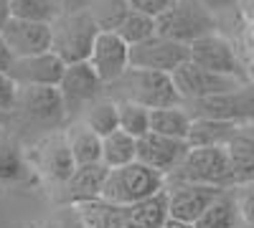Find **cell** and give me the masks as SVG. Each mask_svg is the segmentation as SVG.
<instances>
[{
    "instance_id": "cell-41",
    "label": "cell",
    "mask_w": 254,
    "mask_h": 228,
    "mask_svg": "<svg viewBox=\"0 0 254 228\" xmlns=\"http://www.w3.org/2000/svg\"><path fill=\"white\" fill-rule=\"evenodd\" d=\"M61 228H81V226L76 223V218H74V213L69 211V213H66V221H64V223H61Z\"/></svg>"
},
{
    "instance_id": "cell-21",
    "label": "cell",
    "mask_w": 254,
    "mask_h": 228,
    "mask_svg": "<svg viewBox=\"0 0 254 228\" xmlns=\"http://www.w3.org/2000/svg\"><path fill=\"white\" fill-rule=\"evenodd\" d=\"M168 216V195L165 190L145 198L140 203L127 205V228H163Z\"/></svg>"
},
{
    "instance_id": "cell-23",
    "label": "cell",
    "mask_w": 254,
    "mask_h": 228,
    "mask_svg": "<svg viewBox=\"0 0 254 228\" xmlns=\"http://www.w3.org/2000/svg\"><path fill=\"white\" fill-rule=\"evenodd\" d=\"M190 124H193V117H190L188 109H183V107L150 109V132H155V135L188 142Z\"/></svg>"
},
{
    "instance_id": "cell-1",
    "label": "cell",
    "mask_w": 254,
    "mask_h": 228,
    "mask_svg": "<svg viewBox=\"0 0 254 228\" xmlns=\"http://www.w3.org/2000/svg\"><path fill=\"white\" fill-rule=\"evenodd\" d=\"M104 94L115 101H130V104H137L145 109L186 107L171 74L135 69V66L127 69L115 84L104 87Z\"/></svg>"
},
{
    "instance_id": "cell-17",
    "label": "cell",
    "mask_w": 254,
    "mask_h": 228,
    "mask_svg": "<svg viewBox=\"0 0 254 228\" xmlns=\"http://www.w3.org/2000/svg\"><path fill=\"white\" fill-rule=\"evenodd\" d=\"M36 160H38V170L51 182H59V185H64L71 178V173L76 170V162H74V155L69 150L66 135H59V132L44 137V142L36 150Z\"/></svg>"
},
{
    "instance_id": "cell-14",
    "label": "cell",
    "mask_w": 254,
    "mask_h": 228,
    "mask_svg": "<svg viewBox=\"0 0 254 228\" xmlns=\"http://www.w3.org/2000/svg\"><path fill=\"white\" fill-rule=\"evenodd\" d=\"M0 41L5 44L13 58H26L51 51V26L49 23H31V20H18L10 18Z\"/></svg>"
},
{
    "instance_id": "cell-15",
    "label": "cell",
    "mask_w": 254,
    "mask_h": 228,
    "mask_svg": "<svg viewBox=\"0 0 254 228\" xmlns=\"http://www.w3.org/2000/svg\"><path fill=\"white\" fill-rule=\"evenodd\" d=\"M64 69H66L64 61L56 53L46 51V53H38V56L13 58L8 74L20 89L23 87H59Z\"/></svg>"
},
{
    "instance_id": "cell-25",
    "label": "cell",
    "mask_w": 254,
    "mask_h": 228,
    "mask_svg": "<svg viewBox=\"0 0 254 228\" xmlns=\"http://www.w3.org/2000/svg\"><path fill=\"white\" fill-rule=\"evenodd\" d=\"M79 122L87 124V127H89L97 137H107V135L117 132V130H120V109H117V101L104 94L102 99H97L94 104H89L87 109H84V114L79 117Z\"/></svg>"
},
{
    "instance_id": "cell-20",
    "label": "cell",
    "mask_w": 254,
    "mask_h": 228,
    "mask_svg": "<svg viewBox=\"0 0 254 228\" xmlns=\"http://www.w3.org/2000/svg\"><path fill=\"white\" fill-rule=\"evenodd\" d=\"M107 173H110V168H104L102 162L76 165L71 178L64 182L69 205L81 203V200H92V198H102V188H104V180H107Z\"/></svg>"
},
{
    "instance_id": "cell-31",
    "label": "cell",
    "mask_w": 254,
    "mask_h": 228,
    "mask_svg": "<svg viewBox=\"0 0 254 228\" xmlns=\"http://www.w3.org/2000/svg\"><path fill=\"white\" fill-rule=\"evenodd\" d=\"M117 109H120V130L125 135L140 139L142 135L150 132V109L130 104V101H117Z\"/></svg>"
},
{
    "instance_id": "cell-33",
    "label": "cell",
    "mask_w": 254,
    "mask_h": 228,
    "mask_svg": "<svg viewBox=\"0 0 254 228\" xmlns=\"http://www.w3.org/2000/svg\"><path fill=\"white\" fill-rule=\"evenodd\" d=\"M229 190H231V198H234L239 221L247 223V226H254V180L237 182V185H231Z\"/></svg>"
},
{
    "instance_id": "cell-13",
    "label": "cell",
    "mask_w": 254,
    "mask_h": 228,
    "mask_svg": "<svg viewBox=\"0 0 254 228\" xmlns=\"http://www.w3.org/2000/svg\"><path fill=\"white\" fill-rule=\"evenodd\" d=\"M87 64H89V66L94 69V74L102 79V84L110 87V84H115V81H117L127 69H130V46H127L117 33H112V31H99Z\"/></svg>"
},
{
    "instance_id": "cell-26",
    "label": "cell",
    "mask_w": 254,
    "mask_h": 228,
    "mask_svg": "<svg viewBox=\"0 0 254 228\" xmlns=\"http://www.w3.org/2000/svg\"><path fill=\"white\" fill-rule=\"evenodd\" d=\"M196 228H239V213H237V205L234 198H231V190L226 188L214 203L203 211V216L193 223Z\"/></svg>"
},
{
    "instance_id": "cell-7",
    "label": "cell",
    "mask_w": 254,
    "mask_h": 228,
    "mask_svg": "<svg viewBox=\"0 0 254 228\" xmlns=\"http://www.w3.org/2000/svg\"><path fill=\"white\" fill-rule=\"evenodd\" d=\"M59 94L66 109V119L81 117L84 109L94 104L97 99L104 96V84L102 79L94 74V69L84 61V64H71L64 69V76L59 81Z\"/></svg>"
},
{
    "instance_id": "cell-3",
    "label": "cell",
    "mask_w": 254,
    "mask_h": 228,
    "mask_svg": "<svg viewBox=\"0 0 254 228\" xmlns=\"http://www.w3.org/2000/svg\"><path fill=\"white\" fill-rule=\"evenodd\" d=\"M168 182H193V185H211V188H231V162L224 144H208V147H188L183 162L165 178Z\"/></svg>"
},
{
    "instance_id": "cell-19",
    "label": "cell",
    "mask_w": 254,
    "mask_h": 228,
    "mask_svg": "<svg viewBox=\"0 0 254 228\" xmlns=\"http://www.w3.org/2000/svg\"><path fill=\"white\" fill-rule=\"evenodd\" d=\"M224 150L231 162V175L237 182L254 180V124H239V130L229 137Z\"/></svg>"
},
{
    "instance_id": "cell-10",
    "label": "cell",
    "mask_w": 254,
    "mask_h": 228,
    "mask_svg": "<svg viewBox=\"0 0 254 228\" xmlns=\"http://www.w3.org/2000/svg\"><path fill=\"white\" fill-rule=\"evenodd\" d=\"M226 188H211V185H193V182H168V216L173 221L196 223L203 211L214 203Z\"/></svg>"
},
{
    "instance_id": "cell-16",
    "label": "cell",
    "mask_w": 254,
    "mask_h": 228,
    "mask_svg": "<svg viewBox=\"0 0 254 228\" xmlns=\"http://www.w3.org/2000/svg\"><path fill=\"white\" fill-rule=\"evenodd\" d=\"M247 89V87H244ZM244 89L224 96H211L201 101H190L193 112H188L193 119H224V122H244L247 117H254V96H249Z\"/></svg>"
},
{
    "instance_id": "cell-38",
    "label": "cell",
    "mask_w": 254,
    "mask_h": 228,
    "mask_svg": "<svg viewBox=\"0 0 254 228\" xmlns=\"http://www.w3.org/2000/svg\"><path fill=\"white\" fill-rule=\"evenodd\" d=\"M10 64H13V56H10V51L5 48L3 41H0V71H5V74H8Z\"/></svg>"
},
{
    "instance_id": "cell-18",
    "label": "cell",
    "mask_w": 254,
    "mask_h": 228,
    "mask_svg": "<svg viewBox=\"0 0 254 228\" xmlns=\"http://www.w3.org/2000/svg\"><path fill=\"white\" fill-rule=\"evenodd\" d=\"M81 228H127V208L107 198H92L69 205Z\"/></svg>"
},
{
    "instance_id": "cell-4",
    "label": "cell",
    "mask_w": 254,
    "mask_h": 228,
    "mask_svg": "<svg viewBox=\"0 0 254 228\" xmlns=\"http://www.w3.org/2000/svg\"><path fill=\"white\" fill-rule=\"evenodd\" d=\"M160 190H165V178L135 160L130 165L112 168L107 173V180H104V188H102V198H107V200L127 208V205L140 203V200L150 198Z\"/></svg>"
},
{
    "instance_id": "cell-2",
    "label": "cell",
    "mask_w": 254,
    "mask_h": 228,
    "mask_svg": "<svg viewBox=\"0 0 254 228\" xmlns=\"http://www.w3.org/2000/svg\"><path fill=\"white\" fill-rule=\"evenodd\" d=\"M99 36V28L89 10L61 13L51 23V53H56L64 66L89 61L92 46Z\"/></svg>"
},
{
    "instance_id": "cell-11",
    "label": "cell",
    "mask_w": 254,
    "mask_h": 228,
    "mask_svg": "<svg viewBox=\"0 0 254 228\" xmlns=\"http://www.w3.org/2000/svg\"><path fill=\"white\" fill-rule=\"evenodd\" d=\"M188 61L201 66V69H206V71L244 79L234 46L219 33H208V36L193 41V44H188Z\"/></svg>"
},
{
    "instance_id": "cell-29",
    "label": "cell",
    "mask_w": 254,
    "mask_h": 228,
    "mask_svg": "<svg viewBox=\"0 0 254 228\" xmlns=\"http://www.w3.org/2000/svg\"><path fill=\"white\" fill-rule=\"evenodd\" d=\"M127 46H137L142 41H147L150 36H155V18L145 15V13H137V10H130L127 18L122 20V26L115 31Z\"/></svg>"
},
{
    "instance_id": "cell-40",
    "label": "cell",
    "mask_w": 254,
    "mask_h": 228,
    "mask_svg": "<svg viewBox=\"0 0 254 228\" xmlns=\"http://www.w3.org/2000/svg\"><path fill=\"white\" fill-rule=\"evenodd\" d=\"M163 228H196L193 223H183V221H173V218H168Z\"/></svg>"
},
{
    "instance_id": "cell-12",
    "label": "cell",
    "mask_w": 254,
    "mask_h": 228,
    "mask_svg": "<svg viewBox=\"0 0 254 228\" xmlns=\"http://www.w3.org/2000/svg\"><path fill=\"white\" fill-rule=\"evenodd\" d=\"M188 152V142L186 139H173V137H163L155 132H147L137 139L135 147V160L145 168H150L160 173L163 178L171 175L178 165L183 162Z\"/></svg>"
},
{
    "instance_id": "cell-6",
    "label": "cell",
    "mask_w": 254,
    "mask_h": 228,
    "mask_svg": "<svg viewBox=\"0 0 254 228\" xmlns=\"http://www.w3.org/2000/svg\"><path fill=\"white\" fill-rule=\"evenodd\" d=\"M173 84L186 101H201V99H211V96H224V94H234L239 89L247 87L244 79H237V76H224V74H214V71H206L196 64H181L173 74Z\"/></svg>"
},
{
    "instance_id": "cell-28",
    "label": "cell",
    "mask_w": 254,
    "mask_h": 228,
    "mask_svg": "<svg viewBox=\"0 0 254 228\" xmlns=\"http://www.w3.org/2000/svg\"><path fill=\"white\" fill-rule=\"evenodd\" d=\"M89 15L94 18V23L99 31H117L122 26V20L130 13L127 0H92L89 3Z\"/></svg>"
},
{
    "instance_id": "cell-24",
    "label": "cell",
    "mask_w": 254,
    "mask_h": 228,
    "mask_svg": "<svg viewBox=\"0 0 254 228\" xmlns=\"http://www.w3.org/2000/svg\"><path fill=\"white\" fill-rule=\"evenodd\" d=\"M242 122L224 119H193L188 132V147H208V144H226L229 137L239 130Z\"/></svg>"
},
{
    "instance_id": "cell-34",
    "label": "cell",
    "mask_w": 254,
    "mask_h": 228,
    "mask_svg": "<svg viewBox=\"0 0 254 228\" xmlns=\"http://www.w3.org/2000/svg\"><path fill=\"white\" fill-rule=\"evenodd\" d=\"M18 91H20V87L10 79V74L0 71V114H10V112H15Z\"/></svg>"
},
{
    "instance_id": "cell-8",
    "label": "cell",
    "mask_w": 254,
    "mask_h": 228,
    "mask_svg": "<svg viewBox=\"0 0 254 228\" xmlns=\"http://www.w3.org/2000/svg\"><path fill=\"white\" fill-rule=\"evenodd\" d=\"M15 112L41 130H59L66 122V109L56 87H23L18 91Z\"/></svg>"
},
{
    "instance_id": "cell-42",
    "label": "cell",
    "mask_w": 254,
    "mask_h": 228,
    "mask_svg": "<svg viewBox=\"0 0 254 228\" xmlns=\"http://www.w3.org/2000/svg\"><path fill=\"white\" fill-rule=\"evenodd\" d=\"M239 228H254V226H247V223H242V226H239Z\"/></svg>"
},
{
    "instance_id": "cell-22",
    "label": "cell",
    "mask_w": 254,
    "mask_h": 228,
    "mask_svg": "<svg viewBox=\"0 0 254 228\" xmlns=\"http://www.w3.org/2000/svg\"><path fill=\"white\" fill-rule=\"evenodd\" d=\"M66 135V142H69V150L74 155V162L76 165H94V162H102V137H97L84 122H74Z\"/></svg>"
},
{
    "instance_id": "cell-32",
    "label": "cell",
    "mask_w": 254,
    "mask_h": 228,
    "mask_svg": "<svg viewBox=\"0 0 254 228\" xmlns=\"http://www.w3.org/2000/svg\"><path fill=\"white\" fill-rule=\"evenodd\" d=\"M28 173V165L15 144H0V182H18Z\"/></svg>"
},
{
    "instance_id": "cell-30",
    "label": "cell",
    "mask_w": 254,
    "mask_h": 228,
    "mask_svg": "<svg viewBox=\"0 0 254 228\" xmlns=\"http://www.w3.org/2000/svg\"><path fill=\"white\" fill-rule=\"evenodd\" d=\"M56 15H59V10L51 0H10V18L51 26Z\"/></svg>"
},
{
    "instance_id": "cell-35",
    "label": "cell",
    "mask_w": 254,
    "mask_h": 228,
    "mask_svg": "<svg viewBox=\"0 0 254 228\" xmlns=\"http://www.w3.org/2000/svg\"><path fill=\"white\" fill-rule=\"evenodd\" d=\"M127 5H130V10H137V13H145L150 18H158V15H163L168 8L173 5V0H127Z\"/></svg>"
},
{
    "instance_id": "cell-9",
    "label": "cell",
    "mask_w": 254,
    "mask_h": 228,
    "mask_svg": "<svg viewBox=\"0 0 254 228\" xmlns=\"http://www.w3.org/2000/svg\"><path fill=\"white\" fill-rule=\"evenodd\" d=\"M186 61H188V46L165 38V36H158V33L137 46H130V66L135 69L173 74Z\"/></svg>"
},
{
    "instance_id": "cell-5",
    "label": "cell",
    "mask_w": 254,
    "mask_h": 228,
    "mask_svg": "<svg viewBox=\"0 0 254 228\" xmlns=\"http://www.w3.org/2000/svg\"><path fill=\"white\" fill-rule=\"evenodd\" d=\"M155 33L188 46L208 33H216L214 15L201 5V0H173V5L155 18Z\"/></svg>"
},
{
    "instance_id": "cell-36",
    "label": "cell",
    "mask_w": 254,
    "mask_h": 228,
    "mask_svg": "<svg viewBox=\"0 0 254 228\" xmlns=\"http://www.w3.org/2000/svg\"><path fill=\"white\" fill-rule=\"evenodd\" d=\"M51 3L56 5L59 15L61 13H79V10H87L92 0H51Z\"/></svg>"
},
{
    "instance_id": "cell-27",
    "label": "cell",
    "mask_w": 254,
    "mask_h": 228,
    "mask_svg": "<svg viewBox=\"0 0 254 228\" xmlns=\"http://www.w3.org/2000/svg\"><path fill=\"white\" fill-rule=\"evenodd\" d=\"M135 147H137V139L125 135L122 130L102 137V165L112 170L135 162Z\"/></svg>"
},
{
    "instance_id": "cell-39",
    "label": "cell",
    "mask_w": 254,
    "mask_h": 228,
    "mask_svg": "<svg viewBox=\"0 0 254 228\" xmlns=\"http://www.w3.org/2000/svg\"><path fill=\"white\" fill-rule=\"evenodd\" d=\"M8 20H10V0H0V33H3Z\"/></svg>"
},
{
    "instance_id": "cell-37",
    "label": "cell",
    "mask_w": 254,
    "mask_h": 228,
    "mask_svg": "<svg viewBox=\"0 0 254 228\" xmlns=\"http://www.w3.org/2000/svg\"><path fill=\"white\" fill-rule=\"evenodd\" d=\"M201 5L214 15V13H221V10H229L237 5V0H201Z\"/></svg>"
}]
</instances>
